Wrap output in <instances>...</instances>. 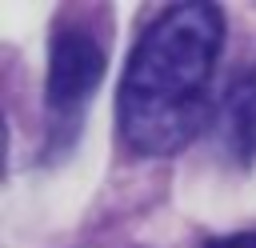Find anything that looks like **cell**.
<instances>
[{"label": "cell", "mask_w": 256, "mask_h": 248, "mask_svg": "<svg viewBox=\"0 0 256 248\" xmlns=\"http://www.w3.org/2000/svg\"><path fill=\"white\" fill-rule=\"evenodd\" d=\"M224 48V12L216 4H172L136 40L116 120L140 156H176L208 120V88Z\"/></svg>", "instance_id": "obj_1"}, {"label": "cell", "mask_w": 256, "mask_h": 248, "mask_svg": "<svg viewBox=\"0 0 256 248\" xmlns=\"http://www.w3.org/2000/svg\"><path fill=\"white\" fill-rule=\"evenodd\" d=\"M104 48L92 32L68 24L52 36L48 48V84H44V104H48V120L52 132L60 136L64 128L76 132L80 116L92 100V92L104 80Z\"/></svg>", "instance_id": "obj_2"}, {"label": "cell", "mask_w": 256, "mask_h": 248, "mask_svg": "<svg viewBox=\"0 0 256 248\" xmlns=\"http://www.w3.org/2000/svg\"><path fill=\"white\" fill-rule=\"evenodd\" d=\"M216 136L236 164L256 160V72H244L228 84L216 116Z\"/></svg>", "instance_id": "obj_3"}, {"label": "cell", "mask_w": 256, "mask_h": 248, "mask_svg": "<svg viewBox=\"0 0 256 248\" xmlns=\"http://www.w3.org/2000/svg\"><path fill=\"white\" fill-rule=\"evenodd\" d=\"M204 248H256V232H232V236H216Z\"/></svg>", "instance_id": "obj_4"}]
</instances>
